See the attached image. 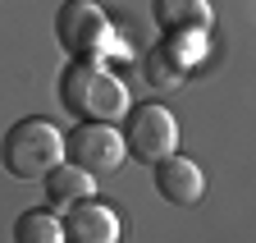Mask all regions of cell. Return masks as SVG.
Returning <instances> with one entry per match:
<instances>
[{
  "label": "cell",
  "instance_id": "6da1fadb",
  "mask_svg": "<svg viewBox=\"0 0 256 243\" xmlns=\"http://www.w3.org/2000/svg\"><path fill=\"white\" fill-rule=\"evenodd\" d=\"M60 101L69 106L78 119H101V124H114V119L128 110V87L96 60H74L60 78Z\"/></svg>",
  "mask_w": 256,
  "mask_h": 243
},
{
  "label": "cell",
  "instance_id": "7a4b0ae2",
  "mask_svg": "<svg viewBox=\"0 0 256 243\" xmlns=\"http://www.w3.org/2000/svg\"><path fill=\"white\" fill-rule=\"evenodd\" d=\"M64 156V138L55 124H46V119H18V124L5 133V142H0V161H5V170L14 179H46L50 165H60Z\"/></svg>",
  "mask_w": 256,
  "mask_h": 243
},
{
  "label": "cell",
  "instance_id": "3957f363",
  "mask_svg": "<svg viewBox=\"0 0 256 243\" xmlns=\"http://www.w3.org/2000/svg\"><path fill=\"white\" fill-rule=\"evenodd\" d=\"M55 37L69 60H96L110 46V19L96 0H64V10L55 14Z\"/></svg>",
  "mask_w": 256,
  "mask_h": 243
},
{
  "label": "cell",
  "instance_id": "277c9868",
  "mask_svg": "<svg viewBox=\"0 0 256 243\" xmlns=\"http://www.w3.org/2000/svg\"><path fill=\"white\" fill-rule=\"evenodd\" d=\"M64 156H69V165L87 170L92 179H106L124 165V138L114 133V124H101V119H82V124L64 138Z\"/></svg>",
  "mask_w": 256,
  "mask_h": 243
},
{
  "label": "cell",
  "instance_id": "5b68a950",
  "mask_svg": "<svg viewBox=\"0 0 256 243\" xmlns=\"http://www.w3.org/2000/svg\"><path fill=\"white\" fill-rule=\"evenodd\" d=\"M119 138H124V151L133 161L156 165L178 147V124L165 106H138V110H128V124H124Z\"/></svg>",
  "mask_w": 256,
  "mask_h": 243
},
{
  "label": "cell",
  "instance_id": "8992f818",
  "mask_svg": "<svg viewBox=\"0 0 256 243\" xmlns=\"http://www.w3.org/2000/svg\"><path fill=\"white\" fill-rule=\"evenodd\" d=\"M64 243H119L124 238V225H119V211L101 206V202H74L69 211H64Z\"/></svg>",
  "mask_w": 256,
  "mask_h": 243
},
{
  "label": "cell",
  "instance_id": "52a82bcc",
  "mask_svg": "<svg viewBox=\"0 0 256 243\" xmlns=\"http://www.w3.org/2000/svg\"><path fill=\"white\" fill-rule=\"evenodd\" d=\"M156 188H160V197L174 202V206H197L202 193H206V179H202L197 161L170 151L165 161H156Z\"/></svg>",
  "mask_w": 256,
  "mask_h": 243
},
{
  "label": "cell",
  "instance_id": "ba28073f",
  "mask_svg": "<svg viewBox=\"0 0 256 243\" xmlns=\"http://www.w3.org/2000/svg\"><path fill=\"white\" fill-rule=\"evenodd\" d=\"M151 19L170 42H178V37H192V33H206L210 28V5L206 0H156Z\"/></svg>",
  "mask_w": 256,
  "mask_h": 243
},
{
  "label": "cell",
  "instance_id": "9c48e42d",
  "mask_svg": "<svg viewBox=\"0 0 256 243\" xmlns=\"http://www.w3.org/2000/svg\"><path fill=\"white\" fill-rule=\"evenodd\" d=\"M92 188H96V179H92L87 170H78V165H50V170H46V197H50L60 211H69L74 202H87Z\"/></svg>",
  "mask_w": 256,
  "mask_h": 243
},
{
  "label": "cell",
  "instance_id": "30bf717a",
  "mask_svg": "<svg viewBox=\"0 0 256 243\" xmlns=\"http://www.w3.org/2000/svg\"><path fill=\"white\" fill-rule=\"evenodd\" d=\"M146 74V83L151 87H160V92H170V87H178L183 83V55L174 51V42H165V46H156V51H146V65H142Z\"/></svg>",
  "mask_w": 256,
  "mask_h": 243
},
{
  "label": "cell",
  "instance_id": "8fae6325",
  "mask_svg": "<svg viewBox=\"0 0 256 243\" xmlns=\"http://www.w3.org/2000/svg\"><path fill=\"white\" fill-rule=\"evenodd\" d=\"M14 243H64L60 216H50V211H23L14 220Z\"/></svg>",
  "mask_w": 256,
  "mask_h": 243
}]
</instances>
